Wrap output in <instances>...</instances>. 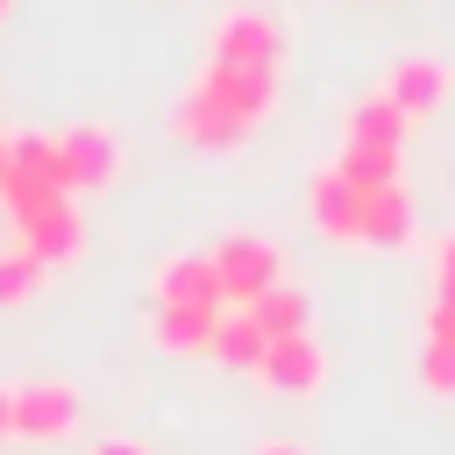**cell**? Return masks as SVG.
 Instances as JSON below:
<instances>
[{
	"instance_id": "1",
	"label": "cell",
	"mask_w": 455,
	"mask_h": 455,
	"mask_svg": "<svg viewBox=\"0 0 455 455\" xmlns=\"http://www.w3.org/2000/svg\"><path fill=\"white\" fill-rule=\"evenodd\" d=\"M277 92H284L277 14L270 7H228L213 43H206V64L192 71V85L171 114V135L185 149H235L277 114Z\"/></svg>"
},
{
	"instance_id": "2",
	"label": "cell",
	"mask_w": 455,
	"mask_h": 455,
	"mask_svg": "<svg viewBox=\"0 0 455 455\" xmlns=\"http://www.w3.org/2000/svg\"><path fill=\"white\" fill-rule=\"evenodd\" d=\"M213 263H220L228 306H256L270 284H284V249H277L270 235H256V228H235V235H220Z\"/></svg>"
},
{
	"instance_id": "3",
	"label": "cell",
	"mask_w": 455,
	"mask_h": 455,
	"mask_svg": "<svg viewBox=\"0 0 455 455\" xmlns=\"http://www.w3.org/2000/svg\"><path fill=\"white\" fill-rule=\"evenodd\" d=\"M57 164H64V192H107L121 178V142L107 121H71L57 128Z\"/></svg>"
},
{
	"instance_id": "4",
	"label": "cell",
	"mask_w": 455,
	"mask_h": 455,
	"mask_svg": "<svg viewBox=\"0 0 455 455\" xmlns=\"http://www.w3.org/2000/svg\"><path fill=\"white\" fill-rule=\"evenodd\" d=\"M384 92L405 107V121H434V114L448 107V92H455V71H448V57L412 50V57H398V64L384 71Z\"/></svg>"
},
{
	"instance_id": "5",
	"label": "cell",
	"mask_w": 455,
	"mask_h": 455,
	"mask_svg": "<svg viewBox=\"0 0 455 455\" xmlns=\"http://www.w3.org/2000/svg\"><path fill=\"white\" fill-rule=\"evenodd\" d=\"M14 434L21 441H71L78 434V391L43 377V384H21L14 391Z\"/></svg>"
},
{
	"instance_id": "6",
	"label": "cell",
	"mask_w": 455,
	"mask_h": 455,
	"mask_svg": "<svg viewBox=\"0 0 455 455\" xmlns=\"http://www.w3.org/2000/svg\"><path fill=\"white\" fill-rule=\"evenodd\" d=\"M355 242L363 249H405L412 242V199H405V185H355Z\"/></svg>"
},
{
	"instance_id": "7",
	"label": "cell",
	"mask_w": 455,
	"mask_h": 455,
	"mask_svg": "<svg viewBox=\"0 0 455 455\" xmlns=\"http://www.w3.org/2000/svg\"><path fill=\"white\" fill-rule=\"evenodd\" d=\"M256 377H263L270 391H284V398H313V391L327 384V348H320L313 334H284V341L263 348Z\"/></svg>"
},
{
	"instance_id": "8",
	"label": "cell",
	"mask_w": 455,
	"mask_h": 455,
	"mask_svg": "<svg viewBox=\"0 0 455 455\" xmlns=\"http://www.w3.org/2000/svg\"><path fill=\"white\" fill-rule=\"evenodd\" d=\"M156 306H228V284H220V263L213 249H178L156 263Z\"/></svg>"
},
{
	"instance_id": "9",
	"label": "cell",
	"mask_w": 455,
	"mask_h": 455,
	"mask_svg": "<svg viewBox=\"0 0 455 455\" xmlns=\"http://www.w3.org/2000/svg\"><path fill=\"white\" fill-rule=\"evenodd\" d=\"M220 313H228V306H156V320H149V341H156L164 355H213Z\"/></svg>"
},
{
	"instance_id": "10",
	"label": "cell",
	"mask_w": 455,
	"mask_h": 455,
	"mask_svg": "<svg viewBox=\"0 0 455 455\" xmlns=\"http://www.w3.org/2000/svg\"><path fill=\"white\" fill-rule=\"evenodd\" d=\"M306 213H313V228L327 235V242H355V185L327 164V171H313V185H306Z\"/></svg>"
},
{
	"instance_id": "11",
	"label": "cell",
	"mask_w": 455,
	"mask_h": 455,
	"mask_svg": "<svg viewBox=\"0 0 455 455\" xmlns=\"http://www.w3.org/2000/svg\"><path fill=\"white\" fill-rule=\"evenodd\" d=\"M405 128H412V121H405V107H398V100H391V92L377 85L370 100H355V107H348V128H341V142H377V149H405Z\"/></svg>"
},
{
	"instance_id": "12",
	"label": "cell",
	"mask_w": 455,
	"mask_h": 455,
	"mask_svg": "<svg viewBox=\"0 0 455 455\" xmlns=\"http://www.w3.org/2000/svg\"><path fill=\"white\" fill-rule=\"evenodd\" d=\"M263 348H270V334L256 327V313H249V306H228V313H220V334H213V363H228V370H256Z\"/></svg>"
},
{
	"instance_id": "13",
	"label": "cell",
	"mask_w": 455,
	"mask_h": 455,
	"mask_svg": "<svg viewBox=\"0 0 455 455\" xmlns=\"http://www.w3.org/2000/svg\"><path fill=\"white\" fill-rule=\"evenodd\" d=\"M249 313H256V327H263L270 341H284V334H313V299H306L299 284H270Z\"/></svg>"
},
{
	"instance_id": "14",
	"label": "cell",
	"mask_w": 455,
	"mask_h": 455,
	"mask_svg": "<svg viewBox=\"0 0 455 455\" xmlns=\"http://www.w3.org/2000/svg\"><path fill=\"white\" fill-rule=\"evenodd\" d=\"M398 156H405V149H377V142H341L334 171H341V178H355V185H398Z\"/></svg>"
},
{
	"instance_id": "15",
	"label": "cell",
	"mask_w": 455,
	"mask_h": 455,
	"mask_svg": "<svg viewBox=\"0 0 455 455\" xmlns=\"http://www.w3.org/2000/svg\"><path fill=\"white\" fill-rule=\"evenodd\" d=\"M43 277H50V270H43V263H36L21 242H14V249H0V306L36 299V291H43Z\"/></svg>"
},
{
	"instance_id": "16",
	"label": "cell",
	"mask_w": 455,
	"mask_h": 455,
	"mask_svg": "<svg viewBox=\"0 0 455 455\" xmlns=\"http://www.w3.org/2000/svg\"><path fill=\"white\" fill-rule=\"evenodd\" d=\"M419 384H427L434 398H455V348H448V341H427V348H419Z\"/></svg>"
},
{
	"instance_id": "17",
	"label": "cell",
	"mask_w": 455,
	"mask_h": 455,
	"mask_svg": "<svg viewBox=\"0 0 455 455\" xmlns=\"http://www.w3.org/2000/svg\"><path fill=\"white\" fill-rule=\"evenodd\" d=\"M434 299H455V235L434 242Z\"/></svg>"
},
{
	"instance_id": "18",
	"label": "cell",
	"mask_w": 455,
	"mask_h": 455,
	"mask_svg": "<svg viewBox=\"0 0 455 455\" xmlns=\"http://www.w3.org/2000/svg\"><path fill=\"white\" fill-rule=\"evenodd\" d=\"M427 341H448L455 348V299H434L427 306Z\"/></svg>"
},
{
	"instance_id": "19",
	"label": "cell",
	"mask_w": 455,
	"mask_h": 455,
	"mask_svg": "<svg viewBox=\"0 0 455 455\" xmlns=\"http://www.w3.org/2000/svg\"><path fill=\"white\" fill-rule=\"evenodd\" d=\"M85 455H149L142 441H100V448H85Z\"/></svg>"
},
{
	"instance_id": "20",
	"label": "cell",
	"mask_w": 455,
	"mask_h": 455,
	"mask_svg": "<svg viewBox=\"0 0 455 455\" xmlns=\"http://www.w3.org/2000/svg\"><path fill=\"white\" fill-rule=\"evenodd\" d=\"M14 434V391H0V441Z\"/></svg>"
},
{
	"instance_id": "21",
	"label": "cell",
	"mask_w": 455,
	"mask_h": 455,
	"mask_svg": "<svg viewBox=\"0 0 455 455\" xmlns=\"http://www.w3.org/2000/svg\"><path fill=\"white\" fill-rule=\"evenodd\" d=\"M256 455H306V448H299V441H263Z\"/></svg>"
},
{
	"instance_id": "22",
	"label": "cell",
	"mask_w": 455,
	"mask_h": 455,
	"mask_svg": "<svg viewBox=\"0 0 455 455\" xmlns=\"http://www.w3.org/2000/svg\"><path fill=\"white\" fill-rule=\"evenodd\" d=\"M7 7H14V0H0V21H7Z\"/></svg>"
}]
</instances>
